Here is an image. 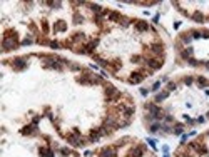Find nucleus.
<instances>
[{"label": "nucleus", "mask_w": 209, "mask_h": 157, "mask_svg": "<svg viewBox=\"0 0 209 157\" xmlns=\"http://www.w3.org/2000/svg\"><path fill=\"white\" fill-rule=\"evenodd\" d=\"M192 80H194L192 77H186V79H184V82L187 84V85H191V84H192Z\"/></svg>", "instance_id": "11"}, {"label": "nucleus", "mask_w": 209, "mask_h": 157, "mask_svg": "<svg viewBox=\"0 0 209 157\" xmlns=\"http://www.w3.org/2000/svg\"><path fill=\"white\" fill-rule=\"evenodd\" d=\"M12 65H14L17 70H22V68H25V60L20 59V57H19V59H14V60H12Z\"/></svg>", "instance_id": "4"}, {"label": "nucleus", "mask_w": 209, "mask_h": 157, "mask_svg": "<svg viewBox=\"0 0 209 157\" xmlns=\"http://www.w3.org/2000/svg\"><path fill=\"white\" fill-rule=\"evenodd\" d=\"M146 62H147V65L151 67V72L162 67V60H161V59H147Z\"/></svg>", "instance_id": "3"}, {"label": "nucleus", "mask_w": 209, "mask_h": 157, "mask_svg": "<svg viewBox=\"0 0 209 157\" xmlns=\"http://www.w3.org/2000/svg\"><path fill=\"white\" fill-rule=\"evenodd\" d=\"M181 55H182V59H191V57H192V48H184V50H182L181 52Z\"/></svg>", "instance_id": "8"}, {"label": "nucleus", "mask_w": 209, "mask_h": 157, "mask_svg": "<svg viewBox=\"0 0 209 157\" xmlns=\"http://www.w3.org/2000/svg\"><path fill=\"white\" fill-rule=\"evenodd\" d=\"M99 157H117V149L112 145H107L99 150Z\"/></svg>", "instance_id": "1"}, {"label": "nucleus", "mask_w": 209, "mask_h": 157, "mask_svg": "<svg viewBox=\"0 0 209 157\" xmlns=\"http://www.w3.org/2000/svg\"><path fill=\"white\" fill-rule=\"evenodd\" d=\"M151 50H152L154 54L161 55L162 52H164V45H162V44H159V42H157V44H152V45H151Z\"/></svg>", "instance_id": "6"}, {"label": "nucleus", "mask_w": 209, "mask_h": 157, "mask_svg": "<svg viewBox=\"0 0 209 157\" xmlns=\"http://www.w3.org/2000/svg\"><path fill=\"white\" fill-rule=\"evenodd\" d=\"M184 157H191V156H189V154H184Z\"/></svg>", "instance_id": "14"}, {"label": "nucleus", "mask_w": 209, "mask_h": 157, "mask_svg": "<svg viewBox=\"0 0 209 157\" xmlns=\"http://www.w3.org/2000/svg\"><path fill=\"white\" fill-rule=\"evenodd\" d=\"M197 82H199V85H208V80L204 77H197Z\"/></svg>", "instance_id": "10"}, {"label": "nucleus", "mask_w": 209, "mask_h": 157, "mask_svg": "<svg viewBox=\"0 0 209 157\" xmlns=\"http://www.w3.org/2000/svg\"><path fill=\"white\" fill-rule=\"evenodd\" d=\"M192 19H194V20H197V22H202V15L199 14V12H196V14L192 15Z\"/></svg>", "instance_id": "9"}, {"label": "nucleus", "mask_w": 209, "mask_h": 157, "mask_svg": "<svg viewBox=\"0 0 209 157\" xmlns=\"http://www.w3.org/2000/svg\"><path fill=\"white\" fill-rule=\"evenodd\" d=\"M109 20H112V22L122 20V15L119 12H109Z\"/></svg>", "instance_id": "7"}, {"label": "nucleus", "mask_w": 209, "mask_h": 157, "mask_svg": "<svg viewBox=\"0 0 209 157\" xmlns=\"http://www.w3.org/2000/svg\"><path fill=\"white\" fill-rule=\"evenodd\" d=\"M157 129H159V124H152V125H151V130H152V132H156Z\"/></svg>", "instance_id": "12"}, {"label": "nucleus", "mask_w": 209, "mask_h": 157, "mask_svg": "<svg viewBox=\"0 0 209 157\" xmlns=\"http://www.w3.org/2000/svg\"><path fill=\"white\" fill-rule=\"evenodd\" d=\"M144 75H147V72H132L131 74V79H129V82L131 84H139L144 79Z\"/></svg>", "instance_id": "2"}, {"label": "nucleus", "mask_w": 209, "mask_h": 157, "mask_svg": "<svg viewBox=\"0 0 209 157\" xmlns=\"http://www.w3.org/2000/svg\"><path fill=\"white\" fill-rule=\"evenodd\" d=\"M135 28H137L139 32H146V30H149V24L144 20H137L135 22Z\"/></svg>", "instance_id": "5"}, {"label": "nucleus", "mask_w": 209, "mask_h": 157, "mask_svg": "<svg viewBox=\"0 0 209 157\" xmlns=\"http://www.w3.org/2000/svg\"><path fill=\"white\" fill-rule=\"evenodd\" d=\"M176 89V84H169V90H174Z\"/></svg>", "instance_id": "13"}]
</instances>
